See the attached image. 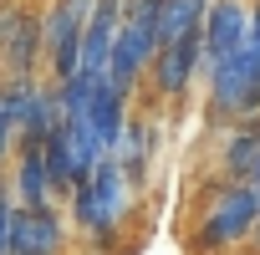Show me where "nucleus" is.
<instances>
[{
	"label": "nucleus",
	"mask_w": 260,
	"mask_h": 255,
	"mask_svg": "<svg viewBox=\"0 0 260 255\" xmlns=\"http://www.w3.org/2000/svg\"><path fill=\"white\" fill-rule=\"evenodd\" d=\"M133 199H138V189L127 184V174L112 158H102L72 184V194L61 204H67V225H72V235H82V245H122L127 219H133Z\"/></svg>",
	"instance_id": "obj_1"
},
{
	"label": "nucleus",
	"mask_w": 260,
	"mask_h": 255,
	"mask_svg": "<svg viewBox=\"0 0 260 255\" xmlns=\"http://www.w3.org/2000/svg\"><path fill=\"white\" fill-rule=\"evenodd\" d=\"M255 214H260L255 184H230V179H219V184L204 194V204H199V214H194V225H189V250H194V255H230V250L250 245Z\"/></svg>",
	"instance_id": "obj_2"
},
{
	"label": "nucleus",
	"mask_w": 260,
	"mask_h": 255,
	"mask_svg": "<svg viewBox=\"0 0 260 255\" xmlns=\"http://www.w3.org/2000/svg\"><path fill=\"white\" fill-rule=\"evenodd\" d=\"M204 107H209V122L260 117V51L255 46H240L204 77Z\"/></svg>",
	"instance_id": "obj_3"
},
{
	"label": "nucleus",
	"mask_w": 260,
	"mask_h": 255,
	"mask_svg": "<svg viewBox=\"0 0 260 255\" xmlns=\"http://www.w3.org/2000/svg\"><path fill=\"white\" fill-rule=\"evenodd\" d=\"M87 16H92V0H46L41 6V72L51 82H67L77 72Z\"/></svg>",
	"instance_id": "obj_4"
},
{
	"label": "nucleus",
	"mask_w": 260,
	"mask_h": 255,
	"mask_svg": "<svg viewBox=\"0 0 260 255\" xmlns=\"http://www.w3.org/2000/svg\"><path fill=\"white\" fill-rule=\"evenodd\" d=\"M0 77H46L41 72V6L36 0L0 6Z\"/></svg>",
	"instance_id": "obj_5"
},
{
	"label": "nucleus",
	"mask_w": 260,
	"mask_h": 255,
	"mask_svg": "<svg viewBox=\"0 0 260 255\" xmlns=\"http://www.w3.org/2000/svg\"><path fill=\"white\" fill-rule=\"evenodd\" d=\"M72 225L61 204H16L11 209V240L6 255H67Z\"/></svg>",
	"instance_id": "obj_6"
},
{
	"label": "nucleus",
	"mask_w": 260,
	"mask_h": 255,
	"mask_svg": "<svg viewBox=\"0 0 260 255\" xmlns=\"http://www.w3.org/2000/svg\"><path fill=\"white\" fill-rule=\"evenodd\" d=\"M194 82H199V31H189L179 41H164L153 51V61H148V77H143V87L164 107L169 102H184Z\"/></svg>",
	"instance_id": "obj_7"
},
{
	"label": "nucleus",
	"mask_w": 260,
	"mask_h": 255,
	"mask_svg": "<svg viewBox=\"0 0 260 255\" xmlns=\"http://www.w3.org/2000/svg\"><path fill=\"white\" fill-rule=\"evenodd\" d=\"M245 16H250V0H209L199 26V82L245 46Z\"/></svg>",
	"instance_id": "obj_8"
},
{
	"label": "nucleus",
	"mask_w": 260,
	"mask_h": 255,
	"mask_svg": "<svg viewBox=\"0 0 260 255\" xmlns=\"http://www.w3.org/2000/svg\"><path fill=\"white\" fill-rule=\"evenodd\" d=\"M153 51H158V36L153 31H138V26H122L117 21V36H112V51H107V82L133 97L143 87V77H148Z\"/></svg>",
	"instance_id": "obj_9"
},
{
	"label": "nucleus",
	"mask_w": 260,
	"mask_h": 255,
	"mask_svg": "<svg viewBox=\"0 0 260 255\" xmlns=\"http://www.w3.org/2000/svg\"><path fill=\"white\" fill-rule=\"evenodd\" d=\"M153 153H158V128L143 117V112H127V122H122V133H117V143H112V164L127 174V184H133L138 194H143V184H148V164H153Z\"/></svg>",
	"instance_id": "obj_10"
},
{
	"label": "nucleus",
	"mask_w": 260,
	"mask_h": 255,
	"mask_svg": "<svg viewBox=\"0 0 260 255\" xmlns=\"http://www.w3.org/2000/svg\"><path fill=\"white\" fill-rule=\"evenodd\" d=\"M122 21V0H92V16L82 26V46H77V72L87 77H107V51Z\"/></svg>",
	"instance_id": "obj_11"
},
{
	"label": "nucleus",
	"mask_w": 260,
	"mask_h": 255,
	"mask_svg": "<svg viewBox=\"0 0 260 255\" xmlns=\"http://www.w3.org/2000/svg\"><path fill=\"white\" fill-rule=\"evenodd\" d=\"M255 164H260V117L224 122V138H219V179L250 184Z\"/></svg>",
	"instance_id": "obj_12"
},
{
	"label": "nucleus",
	"mask_w": 260,
	"mask_h": 255,
	"mask_svg": "<svg viewBox=\"0 0 260 255\" xmlns=\"http://www.w3.org/2000/svg\"><path fill=\"white\" fill-rule=\"evenodd\" d=\"M6 179H11L16 204H56L41 148H16V153H11V164H6Z\"/></svg>",
	"instance_id": "obj_13"
},
{
	"label": "nucleus",
	"mask_w": 260,
	"mask_h": 255,
	"mask_svg": "<svg viewBox=\"0 0 260 255\" xmlns=\"http://www.w3.org/2000/svg\"><path fill=\"white\" fill-rule=\"evenodd\" d=\"M41 158H46V179H51V194H56V204L72 194V184L82 179V169H77V158H72V148H67V138H61V128H51L46 133V143H41Z\"/></svg>",
	"instance_id": "obj_14"
},
{
	"label": "nucleus",
	"mask_w": 260,
	"mask_h": 255,
	"mask_svg": "<svg viewBox=\"0 0 260 255\" xmlns=\"http://www.w3.org/2000/svg\"><path fill=\"white\" fill-rule=\"evenodd\" d=\"M204 11H209V0H158V46L199 31L204 26Z\"/></svg>",
	"instance_id": "obj_15"
},
{
	"label": "nucleus",
	"mask_w": 260,
	"mask_h": 255,
	"mask_svg": "<svg viewBox=\"0 0 260 255\" xmlns=\"http://www.w3.org/2000/svg\"><path fill=\"white\" fill-rule=\"evenodd\" d=\"M11 209H16V194H11L6 169H0V255H6V240H11Z\"/></svg>",
	"instance_id": "obj_16"
},
{
	"label": "nucleus",
	"mask_w": 260,
	"mask_h": 255,
	"mask_svg": "<svg viewBox=\"0 0 260 255\" xmlns=\"http://www.w3.org/2000/svg\"><path fill=\"white\" fill-rule=\"evenodd\" d=\"M245 46L260 51V0H250V16H245Z\"/></svg>",
	"instance_id": "obj_17"
},
{
	"label": "nucleus",
	"mask_w": 260,
	"mask_h": 255,
	"mask_svg": "<svg viewBox=\"0 0 260 255\" xmlns=\"http://www.w3.org/2000/svg\"><path fill=\"white\" fill-rule=\"evenodd\" d=\"M82 255H127V245H87Z\"/></svg>",
	"instance_id": "obj_18"
},
{
	"label": "nucleus",
	"mask_w": 260,
	"mask_h": 255,
	"mask_svg": "<svg viewBox=\"0 0 260 255\" xmlns=\"http://www.w3.org/2000/svg\"><path fill=\"white\" fill-rule=\"evenodd\" d=\"M250 255H260V214H255V230H250Z\"/></svg>",
	"instance_id": "obj_19"
},
{
	"label": "nucleus",
	"mask_w": 260,
	"mask_h": 255,
	"mask_svg": "<svg viewBox=\"0 0 260 255\" xmlns=\"http://www.w3.org/2000/svg\"><path fill=\"white\" fill-rule=\"evenodd\" d=\"M250 184H255V194H260V164H255V174H250Z\"/></svg>",
	"instance_id": "obj_20"
}]
</instances>
